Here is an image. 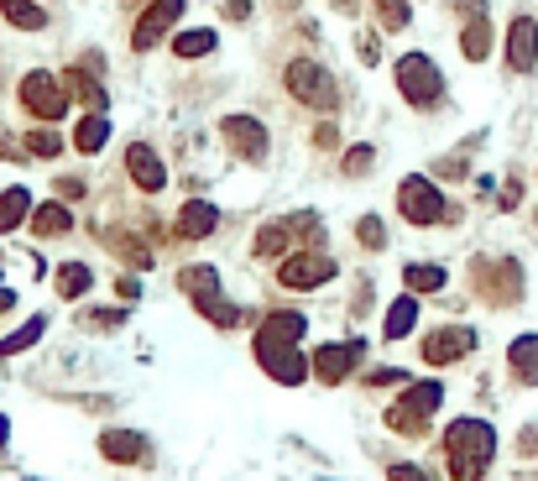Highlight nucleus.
<instances>
[{
	"label": "nucleus",
	"instance_id": "obj_1",
	"mask_svg": "<svg viewBox=\"0 0 538 481\" xmlns=\"http://www.w3.org/2000/svg\"><path fill=\"white\" fill-rule=\"evenodd\" d=\"M444 455H450V476L455 481H481L491 455H497V429L486 419H455L444 429Z\"/></svg>",
	"mask_w": 538,
	"mask_h": 481
},
{
	"label": "nucleus",
	"instance_id": "obj_2",
	"mask_svg": "<svg viewBox=\"0 0 538 481\" xmlns=\"http://www.w3.org/2000/svg\"><path fill=\"white\" fill-rule=\"evenodd\" d=\"M392 79H397V95H403L413 110L444 105V74H439V63L429 53H403L397 68H392Z\"/></svg>",
	"mask_w": 538,
	"mask_h": 481
},
{
	"label": "nucleus",
	"instance_id": "obj_3",
	"mask_svg": "<svg viewBox=\"0 0 538 481\" xmlns=\"http://www.w3.org/2000/svg\"><path fill=\"white\" fill-rule=\"evenodd\" d=\"M283 84H288V95L298 105H309V110H340V79L324 63H314V58H293L288 74H283Z\"/></svg>",
	"mask_w": 538,
	"mask_h": 481
},
{
	"label": "nucleus",
	"instance_id": "obj_4",
	"mask_svg": "<svg viewBox=\"0 0 538 481\" xmlns=\"http://www.w3.org/2000/svg\"><path fill=\"white\" fill-rule=\"evenodd\" d=\"M397 210H403L408 225H439V220H455V210L444 204L439 183L424 178V173H408L403 183H397Z\"/></svg>",
	"mask_w": 538,
	"mask_h": 481
},
{
	"label": "nucleus",
	"instance_id": "obj_5",
	"mask_svg": "<svg viewBox=\"0 0 538 481\" xmlns=\"http://www.w3.org/2000/svg\"><path fill=\"white\" fill-rule=\"evenodd\" d=\"M340 262L330 257V251H288L283 267H277V283H283L288 293H309V288H324L335 283Z\"/></svg>",
	"mask_w": 538,
	"mask_h": 481
},
{
	"label": "nucleus",
	"instance_id": "obj_6",
	"mask_svg": "<svg viewBox=\"0 0 538 481\" xmlns=\"http://www.w3.org/2000/svg\"><path fill=\"white\" fill-rule=\"evenodd\" d=\"M21 105H27L42 126H53L68 116V84L58 74H48V68H32V74L21 79Z\"/></svg>",
	"mask_w": 538,
	"mask_h": 481
},
{
	"label": "nucleus",
	"instance_id": "obj_7",
	"mask_svg": "<svg viewBox=\"0 0 538 481\" xmlns=\"http://www.w3.org/2000/svg\"><path fill=\"white\" fill-rule=\"evenodd\" d=\"M256 361H262V372L272 377V382H283V387H303L309 382V372H314V361L303 356L298 346H277V340H256Z\"/></svg>",
	"mask_w": 538,
	"mask_h": 481
},
{
	"label": "nucleus",
	"instance_id": "obj_8",
	"mask_svg": "<svg viewBox=\"0 0 538 481\" xmlns=\"http://www.w3.org/2000/svg\"><path fill=\"white\" fill-rule=\"evenodd\" d=\"M220 142L236 152L241 163H267V152H272L267 126L256 121V116H225V121H220Z\"/></svg>",
	"mask_w": 538,
	"mask_h": 481
},
{
	"label": "nucleus",
	"instance_id": "obj_9",
	"mask_svg": "<svg viewBox=\"0 0 538 481\" xmlns=\"http://www.w3.org/2000/svg\"><path fill=\"white\" fill-rule=\"evenodd\" d=\"M418 351H424L429 366H455V361H465L476 351V330L471 325H439V330L424 335V346H418Z\"/></svg>",
	"mask_w": 538,
	"mask_h": 481
},
{
	"label": "nucleus",
	"instance_id": "obj_10",
	"mask_svg": "<svg viewBox=\"0 0 538 481\" xmlns=\"http://www.w3.org/2000/svg\"><path fill=\"white\" fill-rule=\"evenodd\" d=\"M178 16H183V0H152V6L136 16V27H131V48L136 53H152L157 42L178 27Z\"/></svg>",
	"mask_w": 538,
	"mask_h": 481
},
{
	"label": "nucleus",
	"instance_id": "obj_11",
	"mask_svg": "<svg viewBox=\"0 0 538 481\" xmlns=\"http://www.w3.org/2000/svg\"><path fill=\"white\" fill-rule=\"evenodd\" d=\"M361 356H366L361 340H335V346H319V351H314V377H319L324 387H340V382L361 366Z\"/></svg>",
	"mask_w": 538,
	"mask_h": 481
},
{
	"label": "nucleus",
	"instance_id": "obj_12",
	"mask_svg": "<svg viewBox=\"0 0 538 481\" xmlns=\"http://www.w3.org/2000/svg\"><path fill=\"white\" fill-rule=\"evenodd\" d=\"M481 293L491 304H518L523 299V267L502 257V262H481Z\"/></svg>",
	"mask_w": 538,
	"mask_h": 481
},
{
	"label": "nucleus",
	"instance_id": "obj_13",
	"mask_svg": "<svg viewBox=\"0 0 538 481\" xmlns=\"http://www.w3.org/2000/svg\"><path fill=\"white\" fill-rule=\"evenodd\" d=\"M126 173H131V183L142 194H162V189H168V168H162V157L147 142H131L126 147Z\"/></svg>",
	"mask_w": 538,
	"mask_h": 481
},
{
	"label": "nucleus",
	"instance_id": "obj_14",
	"mask_svg": "<svg viewBox=\"0 0 538 481\" xmlns=\"http://www.w3.org/2000/svg\"><path fill=\"white\" fill-rule=\"evenodd\" d=\"M507 68L512 74H533L538 68V21L533 16H518L507 27Z\"/></svg>",
	"mask_w": 538,
	"mask_h": 481
},
{
	"label": "nucleus",
	"instance_id": "obj_15",
	"mask_svg": "<svg viewBox=\"0 0 538 481\" xmlns=\"http://www.w3.org/2000/svg\"><path fill=\"white\" fill-rule=\"evenodd\" d=\"M100 455L105 461H115V466H147V440L136 429H105L100 434Z\"/></svg>",
	"mask_w": 538,
	"mask_h": 481
},
{
	"label": "nucleus",
	"instance_id": "obj_16",
	"mask_svg": "<svg viewBox=\"0 0 538 481\" xmlns=\"http://www.w3.org/2000/svg\"><path fill=\"white\" fill-rule=\"evenodd\" d=\"M220 231V210L209 199H189L178 210V220H173V236H183V241H204V236H215Z\"/></svg>",
	"mask_w": 538,
	"mask_h": 481
},
{
	"label": "nucleus",
	"instance_id": "obj_17",
	"mask_svg": "<svg viewBox=\"0 0 538 481\" xmlns=\"http://www.w3.org/2000/svg\"><path fill=\"white\" fill-rule=\"evenodd\" d=\"M303 335H309V319L298 309H272L262 325H256V340H277V346H298Z\"/></svg>",
	"mask_w": 538,
	"mask_h": 481
},
{
	"label": "nucleus",
	"instance_id": "obj_18",
	"mask_svg": "<svg viewBox=\"0 0 538 481\" xmlns=\"http://www.w3.org/2000/svg\"><path fill=\"white\" fill-rule=\"evenodd\" d=\"M507 366H512V377H518L523 387H538V335H518L507 346Z\"/></svg>",
	"mask_w": 538,
	"mask_h": 481
},
{
	"label": "nucleus",
	"instance_id": "obj_19",
	"mask_svg": "<svg viewBox=\"0 0 538 481\" xmlns=\"http://www.w3.org/2000/svg\"><path fill=\"white\" fill-rule=\"evenodd\" d=\"M63 84H68V95H74L84 110H89V116H105V89H100V79H89V68H68V74H63Z\"/></svg>",
	"mask_w": 538,
	"mask_h": 481
},
{
	"label": "nucleus",
	"instance_id": "obj_20",
	"mask_svg": "<svg viewBox=\"0 0 538 481\" xmlns=\"http://www.w3.org/2000/svg\"><path fill=\"white\" fill-rule=\"evenodd\" d=\"M288 246H293V225H288V220L262 225V231H256V241H251V251H256L262 262H283V257H288Z\"/></svg>",
	"mask_w": 538,
	"mask_h": 481
},
{
	"label": "nucleus",
	"instance_id": "obj_21",
	"mask_svg": "<svg viewBox=\"0 0 538 481\" xmlns=\"http://www.w3.org/2000/svg\"><path fill=\"white\" fill-rule=\"evenodd\" d=\"M27 225H32V231H37L42 241H48V236L58 241V236L74 231V215H68L58 199H48V204H32V220H27Z\"/></svg>",
	"mask_w": 538,
	"mask_h": 481
},
{
	"label": "nucleus",
	"instance_id": "obj_22",
	"mask_svg": "<svg viewBox=\"0 0 538 481\" xmlns=\"http://www.w3.org/2000/svg\"><path fill=\"white\" fill-rule=\"evenodd\" d=\"M0 16H6L11 27H21V32L48 27V6H42V0H0Z\"/></svg>",
	"mask_w": 538,
	"mask_h": 481
},
{
	"label": "nucleus",
	"instance_id": "obj_23",
	"mask_svg": "<svg viewBox=\"0 0 538 481\" xmlns=\"http://www.w3.org/2000/svg\"><path fill=\"white\" fill-rule=\"evenodd\" d=\"M53 288H58V299H84V293L95 288V267H89V262H63Z\"/></svg>",
	"mask_w": 538,
	"mask_h": 481
},
{
	"label": "nucleus",
	"instance_id": "obj_24",
	"mask_svg": "<svg viewBox=\"0 0 538 481\" xmlns=\"http://www.w3.org/2000/svg\"><path fill=\"white\" fill-rule=\"evenodd\" d=\"M397 403L413 408L418 419H434V414H439V403H444V387H439L434 377H429V382H408V393L397 398Z\"/></svg>",
	"mask_w": 538,
	"mask_h": 481
},
{
	"label": "nucleus",
	"instance_id": "obj_25",
	"mask_svg": "<svg viewBox=\"0 0 538 481\" xmlns=\"http://www.w3.org/2000/svg\"><path fill=\"white\" fill-rule=\"evenodd\" d=\"M413 325H418V293H403V299H392V309H387L382 340H403Z\"/></svg>",
	"mask_w": 538,
	"mask_h": 481
},
{
	"label": "nucleus",
	"instance_id": "obj_26",
	"mask_svg": "<svg viewBox=\"0 0 538 481\" xmlns=\"http://www.w3.org/2000/svg\"><path fill=\"white\" fill-rule=\"evenodd\" d=\"M21 220H32V194L16 183V189H6V194H0V236H11Z\"/></svg>",
	"mask_w": 538,
	"mask_h": 481
},
{
	"label": "nucleus",
	"instance_id": "obj_27",
	"mask_svg": "<svg viewBox=\"0 0 538 481\" xmlns=\"http://www.w3.org/2000/svg\"><path fill=\"white\" fill-rule=\"evenodd\" d=\"M460 53H465V63H486V53H491V21L486 16L460 27Z\"/></svg>",
	"mask_w": 538,
	"mask_h": 481
},
{
	"label": "nucleus",
	"instance_id": "obj_28",
	"mask_svg": "<svg viewBox=\"0 0 538 481\" xmlns=\"http://www.w3.org/2000/svg\"><path fill=\"white\" fill-rule=\"evenodd\" d=\"M178 288L189 293V299H209V293H220V272L209 262H194V267L178 272Z\"/></svg>",
	"mask_w": 538,
	"mask_h": 481
},
{
	"label": "nucleus",
	"instance_id": "obj_29",
	"mask_svg": "<svg viewBox=\"0 0 538 481\" xmlns=\"http://www.w3.org/2000/svg\"><path fill=\"white\" fill-rule=\"evenodd\" d=\"M105 142H110V121L105 116H89V110H84V121L74 126V147L84 157H95V152H105Z\"/></svg>",
	"mask_w": 538,
	"mask_h": 481
},
{
	"label": "nucleus",
	"instance_id": "obj_30",
	"mask_svg": "<svg viewBox=\"0 0 538 481\" xmlns=\"http://www.w3.org/2000/svg\"><path fill=\"white\" fill-rule=\"evenodd\" d=\"M403 283H408V293H439L444 283H450V272L434 267V262H408L403 267Z\"/></svg>",
	"mask_w": 538,
	"mask_h": 481
},
{
	"label": "nucleus",
	"instance_id": "obj_31",
	"mask_svg": "<svg viewBox=\"0 0 538 481\" xmlns=\"http://www.w3.org/2000/svg\"><path fill=\"white\" fill-rule=\"evenodd\" d=\"M194 309H199V314L209 319V325H220V330H236L241 319H246V314H241L236 304H225L220 293H209V299H194Z\"/></svg>",
	"mask_w": 538,
	"mask_h": 481
},
{
	"label": "nucleus",
	"instance_id": "obj_32",
	"mask_svg": "<svg viewBox=\"0 0 538 481\" xmlns=\"http://www.w3.org/2000/svg\"><path fill=\"white\" fill-rule=\"evenodd\" d=\"M215 32L209 27H194V32H178L173 37V58H204V53H215Z\"/></svg>",
	"mask_w": 538,
	"mask_h": 481
},
{
	"label": "nucleus",
	"instance_id": "obj_33",
	"mask_svg": "<svg viewBox=\"0 0 538 481\" xmlns=\"http://www.w3.org/2000/svg\"><path fill=\"white\" fill-rule=\"evenodd\" d=\"M387 429H392V434H403V440H424V434H429V419H418L413 408L392 403V408H387Z\"/></svg>",
	"mask_w": 538,
	"mask_h": 481
},
{
	"label": "nucleus",
	"instance_id": "obj_34",
	"mask_svg": "<svg viewBox=\"0 0 538 481\" xmlns=\"http://www.w3.org/2000/svg\"><path fill=\"white\" fill-rule=\"evenodd\" d=\"M371 11H377V27L382 32H403L413 21V6L408 0H371Z\"/></svg>",
	"mask_w": 538,
	"mask_h": 481
},
{
	"label": "nucleus",
	"instance_id": "obj_35",
	"mask_svg": "<svg viewBox=\"0 0 538 481\" xmlns=\"http://www.w3.org/2000/svg\"><path fill=\"white\" fill-rule=\"evenodd\" d=\"M42 330H48V319H27V325H21L16 335H6V340H0V356H16V351H27V346H37V340H42Z\"/></svg>",
	"mask_w": 538,
	"mask_h": 481
},
{
	"label": "nucleus",
	"instance_id": "obj_36",
	"mask_svg": "<svg viewBox=\"0 0 538 481\" xmlns=\"http://www.w3.org/2000/svg\"><path fill=\"white\" fill-rule=\"evenodd\" d=\"M63 152V136L53 126H32L27 131V157H58Z\"/></svg>",
	"mask_w": 538,
	"mask_h": 481
},
{
	"label": "nucleus",
	"instance_id": "obj_37",
	"mask_svg": "<svg viewBox=\"0 0 538 481\" xmlns=\"http://www.w3.org/2000/svg\"><path fill=\"white\" fill-rule=\"evenodd\" d=\"M356 241H361L366 251H382V246H387V225H382V215H361V220H356Z\"/></svg>",
	"mask_w": 538,
	"mask_h": 481
},
{
	"label": "nucleus",
	"instance_id": "obj_38",
	"mask_svg": "<svg viewBox=\"0 0 538 481\" xmlns=\"http://www.w3.org/2000/svg\"><path fill=\"white\" fill-rule=\"evenodd\" d=\"M371 163H377V147H350L345 157H340V168H345V178H366L371 173Z\"/></svg>",
	"mask_w": 538,
	"mask_h": 481
},
{
	"label": "nucleus",
	"instance_id": "obj_39",
	"mask_svg": "<svg viewBox=\"0 0 538 481\" xmlns=\"http://www.w3.org/2000/svg\"><path fill=\"white\" fill-rule=\"evenodd\" d=\"M79 325L84 330H121L126 325V309H84Z\"/></svg>",
	"mask_w": 538,
	"mask_h": 481
},
{
	"label": "nucleus",
	"instance_id": "obj_40",
	"mask_svg": "<svg viewBox=\"0 0 538 481\" xmlns=\"http://www.w3.org/2000/svg\"><path fill=\"white\" fill-rule=\"evenodd\" d=\"M110 246L121 251L126 262H136V267H147V262H152V251H147L142 241H136V236H110Z\"/></svg>",
	"mask_w": 538,
	"mask_h": 481
},
{
	"label": "nucleus",
	"instance_id": "obj_41",
	"mask_svg": "<svg viewBox=\"0 0 538 481\" xmlns=\"http://www.w3.org/2000/svg\"><path fill=\"white\" fill-rule=\"evenodd\" d=\"M387 481H434L429 466H413V461H392L387 466Z\"/></svg>",
	"mask_w": 538,
	"mask_h": 481
},
{
	"label": "nucleus",
	"instance_id": "obj_42",
	"mask_svg": "<svg viewBox=\"0 0 538 481\" xmlns=\"http://www.w3.org/2000/svg\"><path fill=\"white\" fill-rule=\"evenodd\" d=\"M408 372H397V366H377V372H366V387H403Z\"/></svg>",
	"mask_w": 538,
	"mask_h": 481
},
{
	"label": "nucleus",
	"instance_id": "obj_43",
	"mask_svg": "<svg viewBox=\"0 0 538 481\" xmlns=\"http://www.w3.org/2000/svg\"><path fill=\"white\" fill-rule=\"evenodd\" d=\"M0 157H11V163H21V157H27V147H16V136H11V131H0Z\"/></svg>",
	"mask_w": 538,
	"mask_h": 481
},
{
	"label": "nucleus",
	"instance_id": "obj_44",
	"mask_svg": "<svg viewBox=\"0 0 538 481\" xmlns=\"http://www.w3.org/2000/svg\"><path fill=\"white\" fill-rule=\"evenodd\" d=\"M356 48H361V63H382V58H377L382 48H377V37H371V32H366V37L356 42Z\"/></svg>",
	"mask_w": 538,
	"mask_h": 481
},
{
	"label": "nucleus",
	"instance_id": "obj_45",
	"mask_svg": "<svg viewBox=\"0 0 538 481\" xmlns=\"http://www.w3.org/2000/svg\"><path fill=\"white\" fill-rule=\"evenodd\" d=\"M335 142H340V131H335L330 121H324V126L314 131V147H335Z\"/></svg>",
	"mask_w": 538,
	"mask_h": 481
},
{
	"label": "nucleus",
	"instance_id": "obj_46",
	"mask_svg": "<svg viewBox=\"0 0 538 481\" xmlns=\"http://www.w3.org/2000/svg\"><path fill=\"white\" fill-rule=\"evenodd\" d=\"M58 194L63 199H84V183L79 178H58Z\"/></svg>",
	"mask_w": 538,
	"mask_h": 481
},
{
	"label": "nucleus",
	"instance_id": "obj_47",
	"mask_svg": "<svg viewBox=\"0 0 538 481\" xmlns=\"http://www.w3.org/2000/svg\"><path fill=\"white\" fill-rule=\"evenodd\" d=\"M225 16L230 21H246L251 16V0H225Z\"/></svg>",
	"mask_w": 538,
	"mask_h": 481
},
{
	"label": "nucleus",
	"instance_id": "obj_48",
	"mask_svg": "<svg viewBox=\"0 0 538 481\" xmlns=\"http://www.w3.org/2000/svg\"><path fill=\"white\" fill-rule=\"evenodd\" d=\"M115 293H121V299H131V304H136V293H142V283H136V278H121V283H115Z\"/></svg>",
	"mask_w": 538,
	"mask_h": 481
},
{
	"label": "nucleus",
	"instance_id": "obj_49",
	"mask_svg": "<svg viewBox=\"0 0 538 481\" xmlns=\"http://www.w3.org/2000/svg\"><path fill=\"white\" fill-rule=\"evenodd\" d=\"M518 199H523V189H518V183H507V189H502V210H512Z\"/></svg>",
	"mask_w": 538,
	"mask_h": 481
},
{
	"label": "nucleus",
	"instance_id": "obj_50",
	"mask_svg": "<svg viewBox=\"0 0 538 481\" xmlns=\"http://www.w3.org/2000/svg\"><path fill=\"white\" fill-rule=\"evenodd\" d=\"M11 309H16V293H11V288H0V314H11Z\"/></svg>",
	"mask_w": 538,
	"mask_h": 481
},
{
	"label": "nucleus",
	"instance_id": "obj_51",
	"mask_svg": "<svg viewBox=\"0 0 538 481\" xmlns=\"http://www.w3.org/2000/svg\"><path fill=\"white\" fill-rule=\"evenodd\" d=\"M330 6H335V11H356V0H330Z\"/></svg>",
	"mask_w": 538,
	"mask_h": 481
},
{
	"label": "nucleus",
	"instance_id": "obj_52",
	"mask_svg": "<svg viewBox=\"0 0 538 481\" xmlns=\"http://www.w3.org/2000/svg\"><path fill=\"white\" fill-rule=\"evenodd\" d=\"M126 6H152V0H126Z\"/></svg>",
	"mask_w": 538,
	"mask_h": 481
},
{
	"label": "nucleus",
	"instance_id": "obj_53",
	"mask_svg": "<svg viewBox=\"0 0 538 481\" xmlns=\"http://www.w3.org/2000/svg\"><path fill=\"white\" fill-rule=\"evenodd\" d=\"M533 220H538V210H533Z\"/></svg>",
	"mask_w": 538,
	"mask_h": 481
}]
</instances>
